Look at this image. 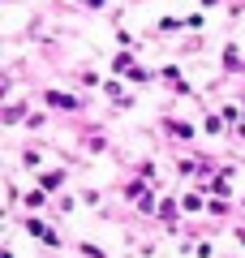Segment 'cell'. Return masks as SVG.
Wrapping results in <instances>:
<instances>
[{"label": "cell", "instance_id": "2", "mask_svg": "<svg viewBox=\"0 0 245 258\" xmlns=\"http://www.w3.org/2000/svg\"><path fill=\"white\" fill-rule=\"evenodd\" d=\"M86 5H99V0H86Z\"/></svg>", "mask_w": 245, "mask_h": 258}, {"label": "cell", "instance_id": "1", "mask_svg": "<svg viewBox=\"0 0 245 258\" xmlns=\"http://www.w3.org/2000/svg\"><path fill=\"white\" fill-rule=\"evenodd\" d=\"M47 99H52V108H73V99H69V95H56V91H52Z\"/></svg>", "mask_w": 245, "mask_h": 258}]
</instances>
